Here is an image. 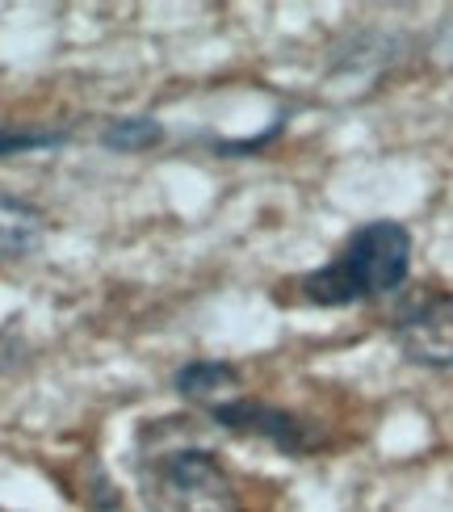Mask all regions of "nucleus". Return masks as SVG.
<instances>
[{
  "label": "nucleus",
  "instance_id": "1",
  "mask_svg": "<svg viewBox=\"0 0 453 512\" xmlns=\"http://www.w3.org/2000/svg\"><path fill=\"white\" fill-rule=\"evenodd\" d=\"M181 416L147 420L135 441V483L147 512H244L235 479L206 445L172 441Z\"/></svg>",
  "mask_w": 453,
  "mask_h": 512
},
{
  "label": "nucleus",
  "instance_id": "2",
  "mask_svg": "<svg viewBox=\"0 0 453 512\" xmlns=\"http://www.w3.org/2000/svg\"><path fill=\"white\" fill-rule=\"evenodd\" d=\"M412 273V231L395 219L357 227L328 265L298 277V298L307 307H353L395 294Z\"/></svg>",
  "mask_w": 453,
  "mask_h": 512
},
{
  "label": "nucleus",
  "instance_id": "3",
  "mask_svg": "<svg viewBox=\"0 0 453 512\" xmlns=\"http://www.w3.org/2000/svg\"><path fill=\"white\" fill-rule=\"evenodd\" d=\"M206 416L219 424L223 433L265 441L286 458H311L328 445V433H323L315 420L298 416L290 408H277V403H265V399L231 395L223 403H214V408H206Z\"/></svg>",
  "mask_w": 453,
  "mask_h": 512
},
{
  "label": "nucleus",
  "instance_id": "4",
  "mask_svg": "<svg viewBox=\"0 0 453 512\" xmlns=\"http://www.w3.org/2000/svg\"><path fill=\"white\" fill-rule=\"evenodd\" d=\"M395 345L420 370H453V290H428L395 315Z\"/></svg>",
  "mask_w": 453,
  "mask_h": 512
},
{
  "label": "nucleus",
  "instance_id": "5",
  "mask_svg": "<svg viewBox=\"0 0 453 512\" xmlns=\"http://www.w3.org/2000/svg\"><path fill=\"white\" fill-rule=\"evenodd\" d=\"M47 240V219L42 210L13 194H0V265H17L34 256Z\"/></svg>",
  "mask_w": 453,
  "mask_h": 512
},
{
  "label": "nucleus",
  "instance_id": "6",
  "mask_svg": "<svg viewBox=\"0 0 453 512\" xmlns=\"http://www.w3.org/2000/svg\"><path fill=\"white\" fill-rule=\"evenodd\" d=\"M235 387H240V370L231 361H210V357L185 361L177 378H172V391L185 403H193V408H214V403L231 399Z\"/></svg>",
  "mask_w": 453,
  "mask_h": 512
},
{
  "label": "nucleus",
  "instance_id": "7",
  "mask_svg": "<svg viewBox=\"0 0 453 512\" xmlns=\"http://www.w3.org/2000/svg\"><path fill=\"white\" fill-rule=\"evenodd\" d=\"M164 143V126L147 114H126V118H110L101 126V147L105 152H122V156H139L151 147Z\"/></svg>",
  "mask_w": 453,
  "mask_h": 512
},
{
  "label": "nucleus",
  "instance_id": "8",
  "mask_svg": "<svg viewBox=\"0 0 453 512\" xmlns=\"http://www.w3.org/2000/svg\"><path fill=\"white\" fill-rule=\"evenodd\" d=\"M68 143V131H38V126H0V160L47 152V147Z\"/></svg>",
  "mask_w": 453,
  "mask_h": 512
},
{
  "label": "nucleus",
  "instance_id": "9",
  "mask_svg": "<svg viewBox=\"0 0 453 512\" xmlns=\"http://www.w3.org/2000/svg\"><path fill=\"white\" fill-rule=\"evenodd\" d=\"M26 357H30V349H26V340L17 336V328H0V378L13 374L17 366H26Z\"/></svg>",
  "mask_w": 453,
  "mask_h": 512
}]
</instances>
